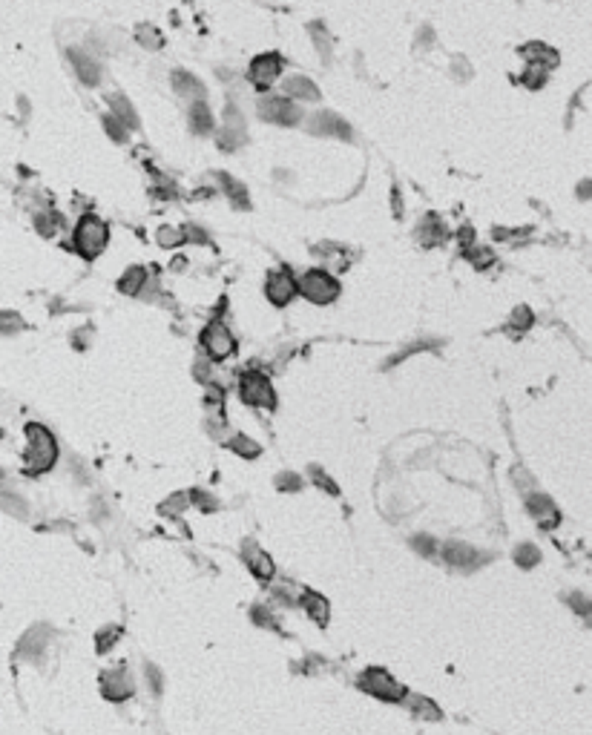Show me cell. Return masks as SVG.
Instances as JSON below:
<instances>
[{
	"mask_svg": "<svg viewBox=\"0 0 592 735\" xmlns=\"http://www.w3.org/2000/svg\"><path fill=\"white\" fill-rule=\"evenodd\" d=\"M23 319L21 314H14V310H0V333L3 336H12V333H21L23 331Z\"/></svg>",
	"mask_w": 592,
	"mask_h": 735,
	"instance_id": "d6a6232c",
	"label": "cell"
},
{
	"mask_svg": "<svg viewBox=\"0 0 592 735\" xmlns=\"http://www.w3.org/2000/svg\"><path fill=\"white\" fill-rule=\"evenodd\" d=\"M265 293H267V299L274 302L276 307H285L287 302H291L296 296V279L291 276V270L287 267H279L267 276V285H265Z\"/></svg>",
	"mask_w": 592,
	"mask_h": 735,
	"instance_id": "9c48e42d",
	"label": "cell"
},
{
	"mask_svg": "<svg viewBox=\"0 0 592 735\" xmlns=\"http://www.w3.org/2000/svg\"><path fill=\"white\" fill-rule=\"evenodd\" d=\"M101 692L109 701H124L133 695V681L127 675V669H109L101 675Z\"/></svg>",
	"mask_w": 592,
	"mask_h": 735,
	"instance_id": "4fadbf2b",
	"label": "cell"
},
{
	"mask_svg": "<svg viewBox=\"0 0 592 735\" xmlns=\"http://www.w3.org/2000/svg\"><path fill=\"white\" fill-rule=\"evenodd\" d=\"M454 72H457V75H463V78H469V75H472L469 63H466V61H460V58H454Z\"/></svg>",
	"mask_w": 592,
	"mask_h": 735,
	"instance_id": "680465c9",
	"label": "cell"
},
{
	"mask_svg": "<svg viewBox=\"0 0 592 735\" xmlns=\"http://www.w3.org/2000/svg\"><path fill=\"white\" fill-rule=\"evenodd\" d=\"M417 239L423 244H440L446 239V230H443V224L435 216H426V221L417 227Z\"/></svg>",
	"mask_w": 592,
	"mask_h": 735,
	"instance_id": "4316f807",
	"label": "cell"
},
{
	"mask_svg": "<svg viewBox=\"0 0 592 735\" xmlns=\"http://www.w3.org/2000/svg\"><path fill=\"white\" fill-rule=\"evenodd\" d=\"M581 199H589V182L581 184Z\"/></svg>",
	"mask_w": 592,
	"mask_h": 735,
	"instance_id": "6125c7cd",
	"label": "cell"
},
{
	"mask_svg": "<svg viewBox=\"0 0 592 735\" xmlns=\"http://www.w3.org/2000/svg\"><path fill=\"white\" fill-rule=\"evenodd\" d=\"M460 244L463 248H469L472 244V230H460Z\"/></svg>",
	"mask_w": 592,
	"mask_h": 735,
	"instance_id": "94428289",
	"label": "cell"
},
{
	"mask_svg": "<svg viewBox=\"0 0 592 735\" xmlns=\"http://www.w3.org/2000/svg\"><path fill=\"white\" fill-rule=\"evenodd\" d=\"M187 505H190V497H187L184 492H179V494H170L162 505H158V512L167 514V517H179V514L187 509Z\"/></svg>",
	"mask_w": 592,
	"mask_h": 735,
	"instance_id": "f546056e",
	"label": "cell"
},
{
	"mask_svg": "<svg viewBox=\"0 0 592 735\" xmlns=\"http://www.w3.org/2000/svg\"><path fill=\"white\" fill-rule=\"evenodd\" d=\"M314 32V43H316V52L322 55V58H331V38H328V29L322 23H314L311 26Z\"/></svg>",
	"mask_w": 592,
	"mask_h": 735,
	"instance_id": "74e56055",
	"label": "cell"
},
{
	"mask_svg": "<svg viewBox=\"0 0 592 735\" xmlns=\"http://www.w3.org/2000/svg\"><path fill=\"white\" fill-rule=\"evenodd\" d=\"M435 348H440V342H437V339L411 342V345H408V348H403V351H399V353L394 356V359H388V362H386V368H391L394 362H403V359H406V356H411V353H420V351H435Z\"/></svg>",
	"mask_w": 592,
	"mask_h": 735,
	"instance_id": "4dcf8cb0",
	"label": "cell"
},
{
	"mask_svg": "<svg viewBox=\"0 0 592 735\" xmlns=\"http://www.w3.org/2000/svg\"><path fill=\"white\" fill-rule=\"evenodd\" d=\"M443 560L449 563L452 569H463V571H474L480 569L483 563L492 560V554H483V551H477L466 543H446L443 546Z\"/></svg>",
	"mask_w": 592,
	"mask_h": 735,
	"instance_id": "ba28073f",
	"label": "cell"
},
{
	"mask_svg": "<svg viewBox=\"0 0 592 735\" xmlns=\"http://www.w3.org/2000/svg\"><path fill=\"white\" fill-rule=\"evenodd\" d=\"M245 563H248V569L253 571L256 578H262V580H270L276 575V566H274V560H270V554L267 551H262L259 546H253V543H245Z\"/></svg>",
	"mask_w": 592,
	"mask_h": 735,
	"instance_id": "5bb4252c",
	"label": "cell"
},
{
	"mask_svg": "<svg viewBox=\"0 0 592 735\" xmlns=\"http://www.w3.org/2000/svg\"><path fill=\"white\" fill-rule=\"evenodd\" d=\"M276 488H279V492H299V488H302V477L294 474V471H282V474L276 477Z\"/></svg>",
	"mask_w": 592,
	"mask_h": 735,
	"instance_id": "f6af8a7d",
	"label": "cell"
},
{
	"mask_svg": "<svg viewBox=\"0 0 592 735\" xmlns=\"http://www.w3.org/2000/svg\"><path fill=\"white\" fill-rule=\"evenodd\" d=\"M526 509H529L532 517L540 520V529H552L555 523H558V512H555V505L547 494H532L529 500H526Z\"/></svg>",
	"mask_w": 592,
	"mask_h": 735,
	"instance_id": "e0dca14e",
	"label": "cell"
},
{
	"mask_svg": "<svg viewBox=\"0 0 592 735\" xmlns=\"http://www.w3.org/2000/svg\"><path fill=\"white\" fill-rule=\"evenodd\" d=\"M107 239H109V230L107 224L98 219V216H84L75 227V236H72V248L81 253L84 259H95L104 248H107Z\"/></svg>",
	"mask_w": 592,
	"mask_h": 735,
	"instance_id": "7a4b0ae2",
	"label": "cell"
},
{
	"mask_svg": "<svg viewBox=\"0 0 592 735\" xmlns=\"http://www.w3.org/2000/svg\"><path fill=\"white\" fill-rule=\"evenodd\" d=\"M107 104H109V116H116L127 129H138V112H135V107L127 101L124 95H118V92H113V95H107Z\"/></svg>",
	"mask_w": 592,
	"mask_h": 735,
	"instance_id": "d6986e66",
	"label": "cell"
},
{
	"mask_svg": "<svg viewBox=\"0 0 592 735\" xmlns=\"http://www.w3.org/2000/svg\"><path fill=\"white\" fill-rule=\"evenodd\" d=\"M104 129H107V135L113 138V141H118V144H127V138H130V129H127L116 116H104Z\"/></svg>",
	"mask_w": 592,
	"mask_h": 735,
	"instance_id": "e575fe53",
	"label": "cell"
},
{
	"mask_svg": "<svg viewBox=\"0 0 592 735\" xmlns=\"http://www.w3.org/2000/svg\"><path fill=\"white\" fill-rule=\"evenodd\" d=\"M259 116L267 121V124H279V127H294L302 121V109L291 101V98H279V95H270V98H262L259 101Z\"/></svg>",
	"mask_w": 592,
	"mask_h": 735,
	"instance_id": "52a82bcc",
	"label": "cell"
},
{
	"mask_svg": "<svg viewBox=\"0 0 592 735\" xmlns=\"http://www.w3.org/2000/svg\"><path fill=\"white\" fill-rule=\"evenodd\" d=\"M282 67H285V61L279 55H274V52H270V55H259V58L250 63V84L256 89H267L279 78Z\"/></svg>",
	"mask_w": 592,
	"mask_h": 735,
	"instance_id": "30bf717a",
	"label": "cell"
},
{
	"mask_svg": "<svg viewBox=\"0 0 592 735\" xmlns=\"http://www.w3.org/2000/svg\"><path fill=\"white\" fill-rule=\"evenodd\" d=\"M187 118H190V127H193L196 135H210L213 133V112L204 101H193L187 109Z\"/></svg>",
	"mask_w": 592,
	"mask_h": 735,
	"instance_id": "ffe728a7",
	"label": "cell"
},
{
	"mask_svg": "<svg viewBox=\"0 0 592 735\" xmlns=\"http://www.w3.org/2000/svg\"><path fill=\"white\" fill-rule=\"evenodd\" d=\"M216 182L221 184V190H225V195H228V199H230L236 207H242V210H248V207H250L245 184H239L236 178H230L228 173H216Z\"/></svg>",
	"mask_w": 592,
	"mask_h": 735,
	"instance_id": "7402d4cb",
	"label": "cell"
},
{
	"mask_svg": "<svg viewBox=\"0 0 592 735\" xmlns=\"http://www.w3.org/2000/svg\"><path fill=\"white\" fill-rule=\"evenodd\" d=\"M35 227H38L41 236L50 239L58 233V216L55 213H35Z\"/></svg>",
	"mask_w": 592,
	"mask_h": 735,
	"instance_id": "f35d334b",
	"label": "cell"
},
{
	"mask_svg": "<svg viewBox=\"0 0 592 735\" xmlns=\"http://www.w3.org/2000/svg\"><path fill=\"white\" fill-rule=\"evenodd\" d=\"M239 394L248 405H256V408H267V411H274L276 408V394H274V385L265 373L259 371H248L242 382H239Z\"/></svg>",
	"mask_w": 592,
	"mask_h": 735,
	"instance_id": "5b68a950",
	"label": "cell"
},
{
	"mask_svg": "<svg viewBox=\"0 0 592 735\" xmlns=\"http://www.w3.org/2000/svg\"><path fill=\"white\" fill-rule=\"evenodd\" d=\"M182 233H184V241H190V239H193L196 244H207V241H210V236H207L201 227H196V224H187Z\"/></svg>",
	"mask_w": 592,
	"mask_h": 735,
	"instance_id": "f907efd6",
	"label": "cell"
},
{
	"mask_svg": "<svg viewBox=\"0 0 592 735\" xmlns=\"http://www.w3.org/2000/svg\"><path fill=\"white\" fill-rule=\"evenodd\" d=\"M411 710H414V715L428 718V721H440V710L426 698H411Z\"/></svg>",
	"mask_w": 592,
	"mask_h": 735,
	"instance_id": "8d00e7d4",
	"label": "cell"
},
{
	"mask_svg": "<svg viewBox=\"0 0 592 735\" xmlns=\"http://www.w3.org/2000/svg\"><path fill=\"white\" fill-rule=\"evenodd\" d=\"M311 477H314V483H316L319 488H325V492H328V494H333V497H337V494H340V488H337V483H333V480H331V477H328V474H325V471H322V468H319V465H311Z\"/></svg>",
	"mask_w": 592,
	"mask_h": 735,
	"instance_id": "ee69618b",
	"label": "cell"
},
{
	"mask_svg": "<svg viewBox=\"0 0 592 735\" xmlns=\"http://www.w3.org/2000/svg\"><path fill=\"white\" fill-rule=\"evenodd\" d=\"M532 325H535V316H532V310L526 307V305H520V307L512 310V316H509V328H512V331L523 333V331H529Z\"/></svg>",
	"mask_w": 592,
	"mask_h": 735,
	"instance_id": "f1b7e54d",
	"label": "cell"
},
{
	"mask_svg": "<svg viewBox=\"0 0 592 735\" xmlns=\"http://www.w3.org/2000/svg\"><path fill=\"white\" fill-rule=\"evenodd\" d=\"M285 92L287 98H299V101H308V104H316L319 101V89L311 78L305 75H291L285 80Z\"/></svg>",
	"mask_w": 592,
	"mask_h": 735,
	"instance_id": "ac0fdd59",
	"label": "cell"
},
{
	"mask_svg": "<svg viewBox=\"0 0 592 735\" xmlns=\"http://www.w3.org/2000/svg\"><path fill=\"white\" fill-rule=\"evenodd\" d=\"M155 239H158V244H162V248H175V244L184 241V233L175 230V227H162V230L155 233Z\"/></svg>",
	"mask_w": 592,
	"mask_h": 735,
	"instance_id": "7bdbcfd3",
	"label": "cell"
},
{
	"mask_svg": "<svg viewBox=\"0 0 592 735\" xmlns=\"http://www.w3.org/2000/svg\"><path fill=\"white\" fill-rule=\"evenodd\" d=\"M391 210H394V219L403 216V193H399L397 184L391 187Z\"/></svg>",
	"mask_w": 592,
	"mask_h": 735,
	"instance_id": "f5cc1de1",
	"label": "cell"
},
{
	"mask_svg": "<svg viewBox=\"0 0 592 735\" xmlns=\"http://www.w3.org/2000/svg\"><path fill=\"white\" fill-rule=\"evenodd\" d=\"M250 617H253V624H256V626H265V629H279V624L274 620V615H270L265 606H253V609H250Z\"/></svg>",
	"mask_w": 592,
	"mask_h": 735,
	"instance_id": "bcb514c9",
	"label": "cell"
},
{
	"mask_svg": "<svg viewBox=\"0 0 592 735\" xmlns=\"http://www.w3.org/2000/svg\"><path fill=\"white\" fill-rule=\"evenodd\" d=\"M411 546L417 549L423 558H435V554L440 551V546H437V540L435 537H428V534H417V537H411Z\"/></svg>",
	"mask_w": 592,
	"mask_h": 735,
	"instance_id": "ab89813d",
	"label": "cell"
},
{
	"mask_svg": "<svg viewBox=\"0 0 592 735\" xmlns=\"http://www.w3.org/2000/svg\"><path fill=\"white\" fill-rule=\"evenodd\" d=\"M245 141V135H242V129H221L219 133V150H225V153H233L239 144Z\"/></svg>",
	"mask_w": 592,
	"mask_h": 735,
	"instance_id": "d590c367",
	"label": "cell"
},
{
	"mask_svg": "<svg viewBox=\"0 0 592 735\" xmlns=\"http://www.w3.org/2000/svg\"><path fill=\"white\" fill-rule=\"evenodd\" d=\"M173 89L179 95H184V98H190V101H204V95H207L204 84L187 69H175L173 72Z\"/></svg>",
	"mask_w": 592,
	"mask_h": 735,
	"instance_id": "2e32d148",
	"label": "cell"
},
{
	"mask_svg": "<svg viewBox=\"0 0 592 735\" xmlns=\"http://www.w3.org/2000/svg\"><path fill=\"white\" fill-rule=\"evenodd\" d=\"M233 454H239V457H245V460H256V457L262 454V448H259V443H256V439H250V437H245V434H233L228 443H225Z\"/></svg>",
	"mask_w": 592,
	"mask_h": 735,
	"instance_id": "d4e9b609",
	"label": "cell"
},
{
	"mask_svg": "<svg viewBox=\"0 0 592 735\" xmlns=\"http://www.w3.org/2000/svg\"><path fill=\"white\" fill-rule=\"evenodd\" d=\"M466 259L472 261V265L477 267V270H483V267H489L492 261H494V256H492V250H486V248H474V250H469L466 253Z\"/></svg>",
	"mask_w": 592,
	"mask_h": 735,
	"instance_id": "7dc6e473",
	"label": "cell"
},
{
	"mask_svg": "<svg viewBox=\"0 0 592 735\" xmlns=\"http://www.w3.org/2000/svg\"><path fill=\"white\" fill-rule=\"evenodd\" d=\"M216 75H219V78H225V80H236V72H230V69H225V67H219Z\"/></svg>",
	"mask_w": 592,
	"mask_h": 735,
	"instance_id": "91938a15",
	"label": "cell"
},
{
	"mask_svg": "<svg viewBox=\"0 0 592 735\" xmlns=\"http://www.w3.org/2000/svg\"><path fill=\"white\" fill-rule=\"evenodd\" d=\"M201 348H204L207 359H216V362H219V359L233 356L236 339H233V333H230V328H228L225 322H210L201 331Z\"/></svg>",
	"mask_w": 592,
	"mask_h": 735,
	"instance_id": "8992f818",
	"label": "cell"
},
{
	"mask_svg": "<svg viewBox=\"0 0 592 735\" xmlns=\"http://www.w3.org/2000/svg\"><path fill=\"white\" fill-rule=\"evenodd\" d=\"M302 606H305V612L311 615V620H316L319 626H325V624H328L331 609H328L325 597H319L316 592H305V595H302Z\"/></svg>",
	"mask_w": 592,
	"mask_h": 735,
	"instance_id": "603a6c76",
	"label": "cell"
},
{
	"mask_svg": "<svg viewBox=\"0 0 592 735\" xmlns=\"http://www.w3.org/2000/svg\"><path fill=\"white\" fill-rule=\"evenodd\" d=\"M144 287H147V270L144 267H130L127 270L121 279H118V290L121 293H127V296H141L144 293Z\"/></svg>",
	"mask_w": 592,
	"mask_h": 735,
	"instance_id": "44dd1931",
	"label": "cell"
},
{
	"mask_svg": "<svg viewBox=\"0 0 592 735\" xmlns=\"http://www.w3.org/2000/svg\"><path fill=\"white\" fill-rule=\"evenodd\" d=\"M567 600H569V606H572L575 612H581V617H589V600H586V595L572 592Z\"/></svg>",
	"mask_w": 592,
	"mask_h": 735,
	"instance_id": "681fc988",
	"label": "cell"
},
{
	"mask_svg": "<svg viewBox=\"0 0 592 735\" xmlns=\"http://www.w3.org/2000/svg\"><path fill=\"white\" fill-rule=\"evenodd\" d=\"M121 638V629L118 626H107L98 632V638H95V644H98V652H109L113 649V644H118Z\"/></svg>",
	"mask_w": 592,
	"mask_h": 735,
	"instance_id": "60d3db41",
	"label": "cell"
},
{
	"mask_svg": "<svg viewBox=\"0 0 592 735\" xmlns=\"http://www.w3.org/2000/svg\"><path fill=\"white\" fill-rule=\"evenodd\" d=\"M144 675H147V681H150V690H153V695H162V690H164V678H162V672H158V666L147 663V669H144Z\"/></svg>",
	"mask_w": 592,
	"mask_h": 735,
	"instance_id": "c3c4849f",
	"label": "cell"
},
{
	"mask_svg": "<svg viewBox=\"0 0 592 735\" xmlns=\"http://www.w3.org/2000/svg\"><path fill=\"white\" fill-rule=\"evenodd\" d=\"M89 333H92L89 328H81V331H75V333H72V345H75L78 351H84V348L89 345Z\"/></svg>",
	"mask_w": 592,
	"mask_h": 735,
	"instance_id": "db71d44e",
	"label": "cell"
},
{
	"mask_svg": "<svg viewBox=\"0 0 592 735\" xmlns=\"http://www.w3.org/2000/svg\"><path fill=\"white\" fill-rule=\"evenodd\" d=\"M196 377L201 380V382H213V377H210V359H201V362H196Z\"/></svg>",
	"mask_w": 592,
	"mask_h": 735,
	"instance_id": "11a10c76",
	"label": "cell"
},
{
	"mask_svg": "<svg viewBox=\"0 0 592 735\" xmlns=\"http://www.w3.org/2000/svg\"><path fill=\"white\" fill-rule=\"evenodd\" d=\"M515 563H518L520 569H532V566H538V563H540V551H538V546H532V543H520L518 551H515Z\"/></svg>",
	"mask_w": 592,
	"mask_h": 735,
	"instance_id": "1f68e13d",
	"label": "cell"
},
{
	"mask_svg": "<svg viewBox=\"0 0 592 735\" xmlns=\"http://www.w3.org/2000/svg\"><path fill=\"white\" fill-rule=\"evenodd\" d=\"M52 629L50 626H43V624H38V626H32L23 638L18 641V658H29V661H41V655H43V649L50 646V641H52Z\"/></svg>",
	"mask_w": 592,
	"mask_h": 735,
	"instance_id": "8fae6325",
	"label": "cell"
},
{
	"mask_svg": "<svg viewBox=\"0 0 592 735\" xmlns=\"http://www.w3.org/2000/svg\"><path fill=\"white\" fill-rule=\"evenodd\" d=\"M0 483H3V468H0Z\"/></svg>",
	"mask_w": 592,
	"mask_h": 735,
	"instance_id": "be15d7a7",
	"label": "cell"
},
{
	"mask_svg": "<svg viewBox=\"0 0 592 735\" xmlns=\"http://www.w3.org/2000/svg\"><path fill=\"white\" fill-rule=\"evenodd\" d=\"M0 509H3L6 514H12V517H18V520H26L29 517V503L21 494H14V492H3V494H0Z\"/></svg>",
	"mask_w": 592,
	"mask_h": 735,
	"instance_id": "484cf974",
	"label": "cell"
},
{
	"mask_svg": "<svg viewBox=\"0 0 592 735\" xmlns=\"http://www.w3.org/2000/svg\"><path fill=\"white\" fill-rule=\"evenodd\" d=\"M547 75H549V69H547V67H540V63H532V67L520 75V80H523V87H529V89H540L543 84H547Z\"/></svg>",
	"mask_w": 592,
	"mask_h": 735,
	"instance_id": "836d02e7",
	"label": "cell"
},
{
	"mask_svg": "<svg viewBox=\"0 0 592 735\" xmlns=\"http://www.w3.org/2000/svg\"><path fill=\"white\" fill-rule=\"evenodd\" d=\"M135 41H138L144 49H162V46H164L162 32H158L155 26H150V23H141V26L135 29Z\"/></svg>",
	"mask_w": 592,
	"mask_h": 735,
	"instance_id": "83f0119b",
	"label": "cell"
},
{
	"mask_svg": "<svg viewBox=\"0 0 592 735\" xmlns=\"http://www.w3.org/2000/svg\"><path fill=\"white\" fill-rule=\"evenodd\" d=\"M58 460V443L52 431L41 426V422H29L26 426V463L23 468L29 474H43L50 471Z\"/></svg>",
	"mask_w": 592,
	"mask_h": 735,
	"instance_id": "6da1fadb",
	"label": "cell"
},
{
	"mask_svg": "<svg viewBox=\"0 0 592 735\" xmlns=\"http://www.w3.org/2000/svg\"><path fill=\"white\" fill-rule=\"evenodd\" d=\"M296 293H302L308 302L314 305H328L340 296V282L333 279L328 270H308L302 279L296 282Z\"/></svg>",
	"mask_w": 592,
	"mask_h": 735,
	"instance_id": "3957f363",
	"label": "cell"
},
{
	"mask_svg": "<svg viewBox=\"0 0 592 735\" xmlns=\"http://www.w3.org/2000/svg\"><path fill=\"white\" fill-rule=\"evenodd\" d=\"M190 497V503H196L201 512H216L219 509V503H216V497H210L207 492H201V488H193V492L187 494Z\"/></svg>",
	"mask_w": 592,
	"mask_h": 735,
	"instance_id": "b9f144b4",
	"label": "cell"
},
{
	"mask_svg": "<svg viewBox=\"0 0 592 735\" xmlns=\"http://www.w3.org/2000/svg\"><path fill=\"white\" fill-rule=\"evenodd\" d=\"M69 61H72L78 78H81L87 87H98L101 84V67L95 63V58L84 55L81 49H69Z\"/></svg>",
	"mask_w": 592,
	"mask_h": 735,
	"instance_id": "9a60e30c",
	"label": "cell"
},
{
	"mask_svg": "<svg viewBox=\"0 0 592 735\" xmlns=\"http://www.w3.org/2000/svg\"><path fill=\"white\" fill-rule=\"evenodd\" d=\"M357 687L368 695H374L380 701H403L406 698V690L399 687V683L386 672V669H365V672L357 678Z\"/></svg>",
	"mask_w": 592,
	"mask_h": 735,
	"instance_id": "277c9868",
	"label": "cell"
},
{
	"mask_svg": "<svg viewBox=\"0 0 592 735\" xmlns=\"http://www.w3.org/2000/svg\"><path fill=\"white\" fill-rule=\"evenodd\" d=\"M417 43H420V46H431V43H435V32H431V26H423V29H420Z\"/></svg>",
	"mask_w": 592,
	"mask_h": 735,
	"instance_id": "6f0895ef",
	"label": "cell"
},
{
	"mask_svg": "<svg viewBox=\"0 0 592 735\" xmlns=\"http://www.w3.org/2000/svg\"><path fill=\"white\" fill-rule=\"evenodd\" d=\"M308 133H314V135H337L342 141L354 138L348 121H342L340 116H333V112H316V116L308 121Z\"/></svg>",
	"mask_w": 592,
	"mask_h": 735,
	"instance_id": "7c38bea8",
	"label": "cell"
},
{
	"mask_svg": "<svg viewBox=\"0 0 592 735\" xmlns=\"http://www.w3.org/2000/svg\"><path fill=\"white\" fill-rule=\"evenodd\" d=\"M225 118H228V129H242L245 127V121H242V116H239V109L236 107H228V112H225Z\"/></svg>",
	"mask_w": 592,
	"mask_h": 735,
	"instance_id": "816d5d0a",
	"label": "cell"
},
{
	"mask_svg": "<svg viewBox=\"0 0 592 735\" xmlns=\"http://www.w3.org/2000/svg\"><path fill=\"white\" fill-rule=\"evenodd\" d=\"M526 236V230H503V227H498V230H494V239H509V241H515V239H523Z\"/></svg>",
	"mask_w": 592,
	"mask_h": 735,
	"instance_id": "9f6ffc18",
	"label": "cell"
},
{
	"mask_svg": "<svg viewBox=\"0 0 592 735\" xmlns=\"http://www.w3.org/2000/svg\"><path fill=\"white\" fill-rule=\"evenodd\" d=\"M523 58L529 61V63H540V67H552V63H558V52L555 49H549L547 43H526L523 46Z\"/></svg>",
	"mask_w": 592,
	"mask_h": 735,
	"instance_id": "cb8c5ba5",
	"label": "cell"
}]
</instances>
